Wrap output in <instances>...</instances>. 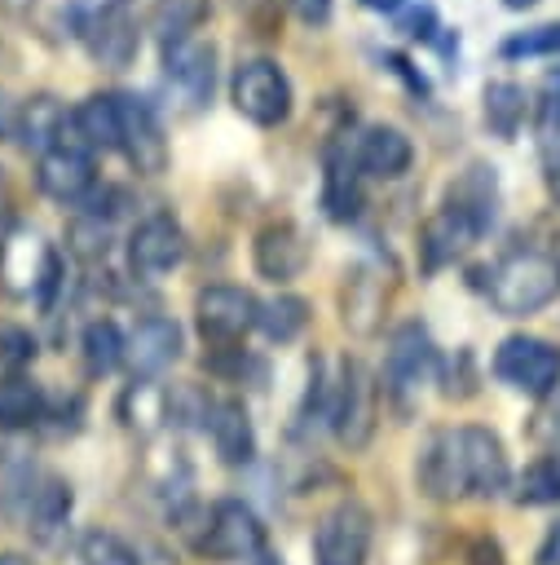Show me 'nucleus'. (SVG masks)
Returning a JSON list of instances; mask_svg holds the SVG:
<instances>
[{
  "mask_svg": "<svg viewBox=\"0 0 560 565\" xmlns=\"http://www.w3.org/2000/svg\"><path fill=\"white\" fill-rule=\"evenodd\" d=\"M366 287H370V274L366 269H357L348 282H344V322L353 327V331H375V322H379V309H384V296H366Z\"/></svg>",
  "mask_w": 560,
  "mask_h": 565,
  "instance_id": "nucleus-31",
  "label": "nucleus"
},
{
  "mask_svg": "<svg viewBox=\"0 0 560 565\" xmlns=\"http://www.w3.org/2000/svg\"><path fill=\"white\" fill-rule=\"evenodd\" d=\"M176 358H181V327L172 318H146V322H137V331L128 335V349H123V362L141 380L168 371Z\"/></svg>",
  "mask_w": 560,
  "mask_h": 565,
  "instance_id": "nucleus-18",
  "label": "nucleus"
},
{
  "mask_svg": "<svg viewBox=\"0 0 560 565\" xmlns=\"http://www.w3.org/2000/svg\"><path fill=\"white\" fill-rule=\"evenodd\" d=\"M207 18V0H159L154 4V35L159 44H181L198 31V22Z\"/></svg>",
  "mask_w": 560,
  "mask_h": 565,
  "instance_id": "nucleus-28",
  "label": "nucleus"
},
{
  "mask_svg": "<svg viewBox=\"0 0 560 565\" xmlns=\"http://www.w3.org/2000/svg\"><path fill=\"white\" fill-rule=\"evenodd\" d=\"M538 565H560V521L547 530V539L538 547Z\"/></svg>",
  "mask_w": 560,
  "mask_h": 565,
  "instance_id": "nucleus-38",
  "label": "nucleus"
},
{
  "mask_svg": "<svg viewBox=\"0 0 560 565\" xmlns=\"http://www.w3.org/2000/svg\"><path fill=\"white\" fill-rule=\"evenodd\" d=\"M13 124H18V110H13V102L0 93V132H13Z\"/></svg>",
  "mask_w": 560,
  "mask_h": 565,
  "instance_id": "nucleus-40",
  "label": "nucleus"
},
{
  "mask_svg": "<svg viewBox=\"0 0 560 565\" xmlns=\"http://www.w3.org/2000/svg\"><path fill=\"white\" fill-rule=\"evenodd\" d=\"M251 265L269 282H291L309 265V238L291 221H269L251 243Z\"/></svg>",
  "mask_w": 560,
  "mask_h": 565,
  "instance_id": "nucleus-15",
  "label": "nucleus"
},
{
  "mask_svg": "<svg viewBox=\"0 0 560 565\" xmlns=\"http://www.w3.org/2000/svg\"><path fill=\"white\" fill-rule=\"evenodd\" d=\"M123 349H128V340L110 318H97L84 327V362L93 375H110L123 362Z\"/></svg>",
  "mask_w": 560,
  "mask_h": 565,
  "instance_id": "nucleus-29",
  "label": "nucleus"
},
{
  "mask_svg": "<svg viewBox=\"0 0 560 565\" xmlns=\"http://www.w3.org/2000/svg\"><path fill=\"white\" fill-rule=\"evenodd\" d=\"M119 124H123L119 150L128 154V163L137 172H163L168 168V137H163V124H159L154 106L146 97L119 93Z\"/></svg>",
  "mask_w": 560,
  "mask_h": 565,
  "instance_id": "nucleus-11",
  "label": "nucleus"
},
{
  "mask_svg": "<svg viewBox=\"0 0 560 565\" xmlns=\"http://www.w3.org/2000/svg\"><path fill=\"white\" fill-rule=\"evenodd\" d=\"M287 4H291L295 18L309 22V26H326V22H331V0H287Z\"/></svg>",
  "mask_w": 560,
  "mask_h": 565,
  "instance_id": "nucleus-36",
  "label": "nucleus"
},
{
  "mask_svg": "<svg viewBox=\"0 0 560 565\" xmlns=\"http://www.w3.org/2000/svg\"><path fill=\"white\" fill-rule=\"evenodd\" d=\"M79 561L84 565H141L137 552L119 534H110V530H88L79 539Z\"/></svg>",
  "mask_w": 560,
  "mask_h": 565,
  "instance_id": "nucleus-33",
  "label": "nucleus"
},
{
  "mask_svg": "<svg viewBox=\"0 0 560 565\" xmlns=\"http://www.w3.org/2000/svg\"><path fill=\"white\" fill-rule=\"evenodd\" d=\"M66 512H71V486L57 481V477H44V481L31 490V516H35L40 525H57Z\"/></svg>",
  "mask_w": 560,
  "mask_h": 565,
  "instance_id": "nucleus-34",
  "label": "nucleus"
},
{
  "mask_svg": "<svg viewBox=\"0 0 560 565\" xmlns=\"http://www.w3.org/2000/svg\"><path fill=\"white\" fill-rule=\"evenodd\" d=\"M163 75L185 106H203L212 97V84H216V49L198 35L168 44L163 49Z\"/></svg>",
  "mask_w": 560,
  "mask_h": 565,
  "instance_id": "nucleus-14",
  "label": "nucleus"
},
{
  "mask_svg": "<svg viewBox=\"0 0 560 565\" xmlns=\"http://www.w3.org/2000/svg\"><path fill=\"white\" fill-rule=\"evenodd\" d=\"M476 238H481L476 221H472L467 212H459L454 203H445L437 216H428V225H423V234H419L423 269H441V265L459 260Z\"/></svg>",
  "mask_w": 560,
  "mask_h": 565,
  "instance_id": "nucleus-17",
  "label": "nucleus"
},
{
  "mask_svg": "<svg viewBox=\"0 0 560 565\" xmlns=\"http://www.w3.org/2000/svg\"><path fill=\"white\" fill-rule=\"evenodd\" d=\"M406 0H362V9H375V13H397Z\"/></svg>",
  "mask_w": 560,
  "mask_h": 565,
  "instance_id": "nucleus-41",
  "label": "nucleus"
},
{
  "mask_svg": "<svg viewBox=\"0 0 560 565\" xmlns=\"http://www.w3.org/2000/svg\"><path fill=\"white\" fill-rule=\"evenodd\" d=\"M370 534H375V521H370L366 503L344 499V503H335L317 521V530H313V556H317V565H366Z\"/></svg>",
  "mask_w": 560,
  "mask_h": 565,
  "instance_id": "nucleus-6",
  "label": "nucleus"
},
{
  "mask_svg": "<svg viewBox=\"0 0 560 565\" xmlns=\"http://www.w3.org/2000/svg\"><path fill=\"white\" fill-rule=\"evenodd\" d=\"M256 327H260L273 344H287V340H295V335L309 327V300H300V296H291V291H278L273 300L260 305Z\"/></svg>",
  "mask_w": 560,
  "mask_h": 565,
  "instance_id": "nucleus-26",
  "label": "nucleus"
},
{
  "mask_svg": "<svg viewBox=\"0 0 560 565\" xmlns=\"http://www.w3.org/2000/svg\"><path fill=\"white\" fill-rule=\"evenodd\" d=\"M353 159H357V172H362V177L397 181V177L410 172V163H414V146H410V137H406L401 128H392V124H375V128H366V132L357 137Z\"/></svg>",
  "mask_w": 560,
  "mask_h": 565,
  "instance_id": "nucleus-16",
  "label": "nucleus"
},
{
  "mask_svg": "<svg viewBox=\"0 0 560 565\" xmlns=\"http://www.w3.org/2000/svg\"><path fill=\"white\" fill-rule=\"evenodd\" d=\"M322 207L331 221H353L362 212V190H357V159L348 150L326 146V177H322Z\"/></svg>",
  "mask_w": 560,
  "mask_h": 565,
  "instance_id": "nucleus-21",
  "label": "nucleus"
},
{
  "mask_svg": "<svg viewBox=\"0 0 560 565\" xmlns=\"http://www.w3.org/2000/svg\"><path fill=\"white\" fill-rule=\"evenodd\" d=\"M0 565H31L22 552H0Z\"/></svg>",
  "mask_w": 560,
  "mask_h": 565,
  "instance_id": "nucleus-43",
  "label": "nucleus"
},
{
  "mask_svg": "<svg viewBox=\"0 0 560 565\" xmlns=\"http://www.w3.org/2000/svg\"><path fill=\"white\" fill-rule=\"evenodd\" d=\"M459 437V468H463V490L467 494H481V499H494L498 490H507L511 472H507V450L498 441V433L481 428V424H467L454 433Z\"/></svg>",
  "mask_w": 560,
  "mask_h": 565,
  "instance_id": "nucleus-8",
  "label": "nucleus"
},
{
  "mask_svg": "<svg viewBox=\"0 0 560 565\" xmlns=\"http://www.w3.org/2000/svg\"><path fill=\"white\" fill-rule=\"evenodd\" d=\"M229 102L243 119H251L256 128H278L291 119V79L287 71L273 62V57H247L238 62L234 71V84H229Z\"/></svg>",
  "mask_w": 560,
  "mask_h": 565,
  "instance_id": "nucleus-2",
  "label": "nucleus"
},
{
  "mask_svg": "<svg viewBox=\"0 0 560 565\" xmlns=\"http://www.w3.org/2000/svg\"><path fill=\"white\" fill-rule=\"evenodd\" d=\"M71 141H79L88 154L93 150H119L123 124H119V93H88L71 110Z\"/></svg>",
  "mask_w": 560,
  "mask_h": 565,
  "instance_id": "nucleus-19",
  "label": "nucleus"
},
{
  "mask_svg": "<svg viewBox=\"0 0 560 565\" xmlns=\"http://www.w3.org/2000/svg\"><path fill=\"white\" fill-rule=\"evenodd\" d=\"M181 260H185V234H181V225L168 212L146 216L132 230V238H128V265H132V274L159 278V274L176 269Z\"/></svg>",
  "mask_w": 560,
  "mask_h": 565,
  "instance_id": "nucleus-13",
  "label": "nucleus"
},
{
  "mask_svg": "<svg viewBox=\"0 0 560 565\" xmlns=\"http://www.w3.org/2000/svg\"><path fill=\"white\" fill-rule=\"evenodd\" d=\"M481 110H485V128L498 137V141H511L529 115V97L520 84L511 79H489L485 84V97H481Z\"/></svg>",
  "mask_w": 560,
  "mask_h": 565,
  "instance_id": "nucleus-25",
  "label": "nucleus"
},
{
  "mask_svg": "<svg viewBox=\"0 0 560 565\" xmlns=\"http://www.w3.org/2000/svg\"><path fill=\"white\" fill-rule=\"evenodd\" d=\"M450 203L459 212H467L476 221V230L485 234L494 225V212H498V181H494V168L489 163H467L459 172V181L450 185Z\"/></svg>",
  "mask_w": 560,
  "mask_h": 565,
  "instance_id": "nucleus-23",
  "label": "nucleus"
},
{
  "mask_svg": "<svg viewBox=\"0 0 560 565\" xmlns=\"http://www.w3.org/2000/svg\"><path fill=\"white\" fill-rule=\"evenodd\" d=\"M212 446L225 463H247L256 455V433H251V419H247V406L225 397L212 406Z\"/></svg>",
  "mask_w": 560,
  "mask_h": 565,
  "instance_id": "nucleus-24",
  "label": "nucleus"
},
{
  "mask_svg": "<svg viewBox=\"0 0 560 565\" xmlns=\"http://www.w3.org/2000/svg\"><path fill=\"white\" fill-rule=\"evenodd\" d=\"M0 207H4V168H0Z\"/></svg>",
  "mask_w": 560,
  "mask_h": 565,
  "instance_id": "nucleus-44",
  "label": "nucleus"
},
{
  "mask_svg": "<svg viewBox=\"0 0 560 565\" xmlns=\"http://www.w3.org/2000/svg\"><path fill=\"white\" fill-rule=\"evenodd\" d=\"M547 194H551V203L560 207V159L547 163Z\"/></svg>",
  "mask_w": 560,
  "mask_h": 565,
  "instance_id": "nucleus-39",
  "label": "nucleus"
},
{
  "mask_svg": "<svg viewBox=\"0 0 560 565\" xmlns=\"http://www.w3.org/2000/svg\"><path fill=\"white\" fill-rule=\"evenodd\" d=\"M432 22H437V13H432V4H419V9H410L406 18H401V31L406 35H432Z\"/></svg>",
  "mask_w": 560,
  "mask_h": 565,
  "instance_id": "nucleus-37",
  "label": "nucleus"
},
{
  "mask_svg": "<svg viewBox=\"0 0 560 565\" xmlns=\"http://www.w3.org/2000/svg\"><path fill=\"white\" fill-rule=\"evenodd\" d=\"M432 371V340L419 322H401L384 353V388L406 406V397L428 380Z\"/></svg>",
  "mask_w": 560,
  "mask_h": 565,
  "instance_id": "nucleus-12",
  "label": "nucleus"
},
{
  "mask_svg": "<svg viewBox=\"0 0 560 565\" xmlns=\"http://www.w3.org/2000/svg\"><path fill=\"white\" fill-rule=\"evenodd\" d=\"M419 481L432 499H459L463 490V468H459V437L454 433H437L419 459Z\"/></svg>",
  "mask_w": 560,
  "mask_h": 565,
  "instance_id": "nucleus-22",
  "label": "nucleus"
},
{
  "mask_svg": "<svg viewBox=\"0 0 560 565\" xmlns=\"http://www.w3.org/2000/svg\"><path fill=\"white\" fill-rule=\"evenodd\" d=\"M503 57H551L560 53V22H542V26H529V31H511L503 44H498Z\"/></svg>",
  "mask_w": 560,
  "mask_h": 565,
  "instance_id": "nucleus-32",
  "label": "nucleus"
},
{
  "mask_svg": "<svg viewBox=\"0 0 560 565\" xmlns=\"http://www.w3.org/2000/svg\"><path fill=\"white\" fill-rule=\"evenodd\" d=\"M538 0H503V9H511V13H525V9H534Z\"/></svg>",
  "mask_w": 560,
  "mask_h": 565,
  "instance_id": "nucleus-42",
  "label": "nucleus"
},
{
  "mask_svg": "<svg viewBox=\"0 0 560 565\" xmlns=\"http://www.w3.org/2000/svg\"><path fill=\"white\" fill-rule=\"evenodd\" d=\"M31 353H35V340H31L22 327H0V358H4L9 366L31 362Z\"/></svg>",
  "mask_w": 560,
  "mask_h": 565,
  "instance_id": "nucleus-35",
  "label": "nucleus"
},
{
  "mask_svg": "<svg viewBox=\"0 0 560 565\" xmlns=\"http://www.w3.org/2000/svg\"><path fill=\"white\" fill-rule=\"evenodd\" d=\"M516 503H529V508L560 503V455H542L516 477Z\"/></svg>",
  "mask_w": 560,
  "mask_h": 565,
  "instance_id": "nucleus-30",
  "label": "nucleus"
},
{
  "mask_svg": "<svg viewBox=\"0 0 560 565\" xmlns=\"http://www.w3.org/2000/svg\"><path fill=\"white\" fill-rule=\"evenodd\" d=\"M375 406H379V384L375 375L348 358L344 371H340V388H335V406H331V428L340 437V446L348 450H362L375 433Z\"/></svg>",
  "mask_w": 560,
  "mask_h": 565,
  "instance_id": "nucleus-5",
  "label": "nucleus"
},
{
  "mask_svg": "<svg viewBox=\"0 0 560 565\" xmlns=\"http://www.w3.org/2000/svg\"><path fill=\"white\" fill-rule=\"evenodd\" d=\"M93 62L106 66V71H123L132 66L137 49H141V18H137V4L132 0H101L88 18V26L79 31Z\"/></svg>",
  "mask_w": 560,
  "mask_h": 565,
  "instance_id": "nucleus-4",
  "label": "nucleus"
},
{
  "mask_svg": "<svg viewBox=\"0 0 560 565\" xmlns=\"http://www.w3.org/2000/svg\"><path fill=\"white\" fill-rule=\"evenodd\" d=\"M256 313H260V300L229 282H212L194 296V322H198L203 340H212V344L243 340L256 327Z\"/></svg>",
  "mask_w": 560,
  "mask_h": 565,
  "instance_id": "nucleus-7",
  "label": "nucleus"
},
{
  "mask_svg": "<svg viewBox=\"0 0 560 565\" xmlns=\"http://www.w3.org/2000/svg\"><path fill=\"white\" fill-rule=\"evenodd\" d=\"M485 291L503 318H529L560 296V260L547 252H511L489 269Z\"/></svg>",
  "mask_w": 560,
  "mask_h": 565,
  "instance_id": "nucleus-1",
  "label": "nucleus"
},
{
  "mask_svg": "<svg viewBox=\"0 0 560 565\" xmlns=\"http://www.w3.org/2000/svg\"><path fill=\"white\" fill-rule=\"evenodd\" d=\"M93 181H97L93 154H88L79 141H71V137H62L53 150H44V154L35 159V185H40L53 203H79V199H88Z\"/></svg>",
  "mask_w": 560,
  "mask_h": 565,
  "instance_id": "nucleus-10",
  "label": "nucleus"
},
{
  "mask_svg": "<svg viewBox=\"0 0 560 565\" xmlns=\"http://www.w3.org/2000/svg\"><path fill=\"white\" fill-rule=\"evenodd\" d=\"M494 375L516 393L547 397L560 384V349L542 335H507L494 353Z\"/></svg>",
  "mask_w": 560,
  "mask_h": 565,
  "instance_id": "nucleus-3",
  "label": "nucleus"
},
{
  "mask_svg": "<svg viewBox=\"0 0 560 565\" xmlns=\"http://www.w3.org/2000/svg\"><path fill=\"white\" fill-rule=\"evenodd\" d=\"M66 128H71V110H66L57 97H49V93L31 97V102L18 110V124H13L18 141H22L26 150H35V159H40L44 150H53V146L66 137Z\"/></svg>",
  "mask_w": 560,
  "mask_h": 565,
  "instance_id": "nucleus-20",
  "label": "nucleus"
},
{
  "mask_svg": "<svg viewBox=\"0 0 560 565\" xmlns=\"http://www.w3.org/2000/svg\"><path fill=\"white\" fill-rule=\"evenodd\" d=\"M265 547V525L243 499H220L207 521L203 552L212 561H251Z\"/></svg>",
  "mask_w": 560,
  "mask_h": 565,
  "instance_id": "nucleus-9",
  "label": "nucleus"
},
{
  "mask_svg": "<svg viewBox=\"0 0 560 565\" xmlns=\"http://www.w3.org/2000/svg\"><path fill=\"white\" fill-rule=\"evenodd\" d=\"M40 411H44V393L35 380L22 375L0 380V428H26L40 419Z\"/></svg>",
  "mask_w": 560,
  "mask_h": 565,
  "instance_id": "nucleus-27",
  "label": "nucleus"
}]
</instances>
